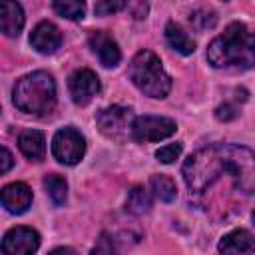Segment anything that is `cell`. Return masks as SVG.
Wrapping results in <instances>:
<instances>
[{
    "label": "cell",
    "instance_id": "cell-1",
    "mask_svg": "<svg viewBox=\"0 0 255 255\" xmlns=\"http://www.w3.org/2000/svg\"><path fill=\"white\" fill-rule=\"evenodd\" d=\"M181 171L193 193L205 191L221 173H229L243 193H255V153L243 145L213 143L201 147L187 157Z\"/></svg>",
    "mask_w": 255,
    "mask_h": 255
},
{
    "label": "cell",
    "instance_id": "cell-2",
    "mask_svg": "<svg viewBox=\"0 0 255 255\" xmlns=\"http://www.w3.org/2000/svg\"><path fill=\"white\" fill-rule=\"evenodd\" d=\"M207 62L223 70H249L255 66V32L243 22H231L207 48Z\"/></svg>",
    "mask_w": 255,
    "mask_h": 255
},
{
    "label": "cell",
    "instance_id": "cell-3",
    "mask_svg": "<svg viewBox=\"0 0 255 255\" xmlns=\"http://www.w3.org/2000/svg\"><path fill=\"white\" fill-rule=\"evenodd\" d=\"M14 106L32 116H46L56 106V84L48 72H32L20 78L12 92Z\"/></svg>",
    "mask_w": 255,
    "mask_h": 255
},
{
    "label": "cell",
    "instance_id": "cell-4",
    "mask_svg": "<svg viewBox=\"0 0 255 255\" xmlns=\"http://www.w3.org/2000/svg\"><path fill=\"white\" fill-rule=\"evenodd\" d=\"M129 78L149 98H165L171 90V78L165 74L159 58L149 50H141L131 58Z\"/></svg>",
    "mask_w": 255,
    "mask_h": 255
},
{
    "label": "cell",
    "instance_id": "cell-5",
    "mask_svg": "<svg viewBox=\"0 0 255 255\" xmlns=\"http://www.w3.org/2000/svg\"><path fill=\"white\" fill-rule=\"evenodd\" d=\"M133 112L129 108L124 106H110L106 110H102L96 118L100 131L116 141H126L128 137H133L131 128H133Z\"/></svg>",
    "mask_w": 255,
    "mask_h": 255
},
{
    "label": "cell",
    "instance_id": "cell-6",
    "mask_svg": "<svg viewBox=\"0 0 255 255\" xmlns=\"http://www.w3.org/2000/svg\"><path fill=\"white\" fill-rule=\"evenodd\" d=\"M52 153L60 163L74 165L86 153V139L76 128H62L52 139Z\"/></svg>",
    "mask_w": 255,
    "mask_h": 255
},
{
    "label": "cell",
    "instance_id": "cell-7",
    "mask_svg": "<svg viewBox=\"0 0 255 255\" xmlns=\"http://www.w3.org/2000/svg\"><path fill=\"white\" fill-rule=\"evenodd\" d=\"M177 126L173 120L169 118H161V116H139L133 120V139L135 141H159L169 137L171 133H175Z\"/></svg>",
    "mask_w": 255,
    "mask_h": 255
},
{
    "label": "cell",
    "instance_id": "cell-8",
    "mask_svg": "<svg viewBox=\"0 0 255 255\" xmlns=\"http://www.w3.org/2000/svg\"><path fill=\"white\" fill-rule=\"evenodd\" d=\"M68 88H70V96L74 100V104L78 106H86L94 100V96L100 92V80L98 76L88 70V68H82V70H76L70 80H68Z\"/></svg>",
    "mask_w": 255,
    "mask_h": 255
},
{
    "label": "cell",
    "instance_id": "cell-9",
    "mask_svg": "<svg viewBox=\"0 0 255 255\" xmlns=\"http://www.w3.org/2000/svg\"><path fill=\"white\" fill-rule=\"evenodd\" d=\"M40 235L32 227H12L2 239V251L10 255H28L38 251Z\"/></svg>",
    "mask_w": 255,
    "mask_h": 255
},
{
    "label": "cell",
    "instance_id": "cell-10",
    "mask_svg": "<svg viewBox=\"0 0 255 255\" xmlns=\"http://www.w3.org/2000/svg\"><path fill=\"white\" fill-rule=\"evenodd\" d=\"M30 44L40 54H54L62 44V34L52 22H40L30 34Z\"/></svg>",
    "mask_w": 255,
    "mask_h": 255
},
{
    "label": "cell",
    "instance_id": "cell-11",
    "mask_svg": "<svg viewBox=\"0 0 255 255\" xmlns=\"http://www.w3.org/2000/svg\"><path fill=\"white\" fill-rule=\"evenodd\" d=\"M32 203V189L22 183V181H14L2 187V205L6 207V211L20 215L24 213Z\"/></svg>",
    "mask_w": 255,
    "mask_h": 255
},
{
    "label": "cell",
    "instance_id": "cell-12",
    "mask_svg": "<svg viewBox=\"0 0 255 255\" xmlns=\"http://www.w3.org/2000/svg\"><path fill=\"white\" fill-rule=\"evenodd\" d=\"M90 46L106 68H114L120 64L122 52H120L116 40L112 36H108L106 32H92L90 34Z\"/></svg>",
    "mask_w": 255,
    "mask_h": 255
},
{
    "label": "cell",
    "instance_id": "cell-13",
    "mask_svg": "<svg viewBox=\"0 0 255 255\" xmlns=\"http://www.w3.org/2000/svg\"><path fill=\"white\" fill-rule=\"evenodd\" d=\"M0 26L4 36L14 38L24 28V10L16 0H0Z\"/></svg>",
    "mask_w": 255,
    "mask_h": 255
},
{
    "label": "cell",
    "instance_id": "cell-14",
    "mask_svg": "<svg viewBox=\"0 0 255 255\" xmlns=\"http://www.w3.org/2000/svg\"><path fill=\"white\" fill-rule=\"evenodd\" d=\"M217 249L221 253H253L255 251V237L247 229H233L219 241Z\"/></svg>",
    "mask_w": 255,
    "mask_h": 255
},
{
    "label": "cell",
    "instance_id": "cell-15",
    "mask_svg": "<svg viewBox=\"0 0 255 255\" xmlns=\"http://www.w3.org/2000/svg\"><path fill=\"white\" fill-rule=\"evenodd\" d=\"M18 147L20 151L28 157V159H42L44 157V151H46V139H44V133L38 131V129H26L20 133L18 137Z\"/></svg>",
    "mask_w": 255,
    "mask_h": 255
},
{
    "label": "cell",
    "instance_id": "cell-16",
    "mask_svg": "<svg viewBox=\"0 0 255 255\" xmlns=\"http://www.w3.org/2000/svg\"><path fill=\"white\" fill-rule=\"evenodd\" d=\"M165 38H167L169 46H171L175 52L183 54V56H189V54H193V50H195V42H193V40L187 36V32H185L179 24H175V22H169V24L165 26Z\"/></svg>",
    "mask_w": 255,
    "mask_h": 255
},
{
    "label": "cell",
    "instance_id": "cell-17",
    "mask_svg": "<svg viewBox=\"0 0 255 255\" xmlns=\"http://www.w3.org/2000/svg\"><path fill=\"white\" fill-rule=\"evenodd\" d=\"M126 209L133 215H143L151 209V195L143 185H133L128 191V199H126Z\"/></svg>",
    "mask_w": 255,
    "mask_h": 255
},
{
    "label": "cell",
    "instance_id": "cell-18",
    "mask_svg": "<svg viewBox=\"0 0 255 255\" xmlns=\"http://www.w3.org/2000/svg\"><path fill=\"white\" fill-rule=\"evenodd\" d=\"M44 187H46L54 205H64V201L68 197V183L62 175H56V173L46 175L44 177Z\"/></svg>",
    "mask_w": 255,
    "mask_h": 255
},
{
    "label": "cell",
    "instance_id": "cell-19",
    "mask_svg": "<svg viewBox=\"0 0 255 255\" xmlns=\"http://www.w3.org/2000/svg\"><path fill=\"white\" fill-rule=\"evenodd\" d=\"M54 10L68 20H82L86 16V2L84 0H52Z\"/></svg>",
    "mask_w": 255,
    "mask_h": 255
},
{
    "label": "cell",
    "instance_id": "cell-20",
    "mask_svg": "<svg viewBox=\"0 0 255 255\" xmlns=\"http://www.w3.org/2000/svg\"><path fill=\"white\" fill-rule=\"evenodd\" d=\"M151 191L159 201H165V203H171L177 195L175 183L167 175H153L151 177Z\"/></svg>",
    "mask_w": 255,
    "mask_h": 255
},
{
    "label": "cell",
    "instance_id": "cell-21",
    "mask_svg": "<svg viewBox=\"0 0 255 255\" xmlns=\"http://www.w3.org/2000/svg\"><path fill=\"white\" fill-rule=\"evenodd\" d=\"M189 22H191L193 28H197L201 32L203 30H211L217 24V14L211 8H197V10H193L189 14Z\"/></svg>",
    "mask_w": 255,
    "mask_h": 255
},
{
    "label": "cell",
    "instance_id": "cell-22",
    "mask_svg": "<svg viewBox=\"0 0 255 255\" xmlns=\"http://www.w3.org/2000/svg\"><path fill=\"white\" fill-rule=\"evenodd\" d=\"M126 6H128V0H96L94 12L98 16H110V14L124 10Z\"/></svg>",
    "mask_w": 255,
    "mask_h": 255
},
{
    "label": "cell",
    "instance_id": "cell-23",
    "mask_svg": "<svg viewBox=\"0 0 255 255\" xmlns=\"http://www.w3.org/2000/svg\"><path fill=\"white\" fill-rule=\"evenodd\" d=\"M181 153V143H169V145H163L155 151V157L161 161V163H171L179 157Z\"/></svg>",
    "mask_w": 255,
    "mask_h": 255
},
{
    "label": "cell",
    "instance_id": "cell-24",
    "mask_svg": "<svg viewBox=\"0 0 255 255\" xmlns=\"http://www.w3.org/2000/svg\"><path fill=\"white\" fill-rule=\"evenodd\" d=\"M235 116H237V112H235V108H233L231 104H223V106H219V108L215 110V118H217V120H221V122L233 120Z\"/></svg>",
    "mask_w": 255,
    "mask_h": 255
},
{
    "label": "cell",
    "instance_id": "cell-25",
    "mask_svg": "<svg viewBox=\"0 0 255 255\" xmlns=\"http://www.w3.org/2000/svg\"><path fill=\"white\" fill-rule=\"evenodd\" d=\"M92 251H94V253H112V251H114V241H112V237L104 233V235L100 237V243H98Z\"/></svg>",
    "mask_w": 255,
    "mask_h": 255
},
{
    "label": "cell",
    "instance_id": "cell-26",
    "mask_svg": "<svg viewBox=\"0 0 255 255\" xmlns=\"http://www.w3.org/2000/svg\"><path fill=\"white\" fill-rule=\"evenodd\" d=\"M0 173H6L10 167H12V153L8 151V147H0Z\"/></svg>",
    "mask_w": 255,
    "mask_h": 255
},
{
    "label": "cell",
    "instance_id": "cell-27",
    "mask_svg": "<svg viewBox=\"0 0 255 255\" xmlns=\"http://www.w3.org/2000/svg\"><path fill=\"white\" fill-rule=\"evenodd\" d=\"M52 253H74L72 249H68V247H58V249H54Z\"/></svg>",
    "mask_w": 255,
    "mask_h": 255
},
{
    "label": "cell",
    "instance_id": "cell-28",
    "mask_svg": "<svg viewBox=\"0 0 255 255\" xmlns=\"http://www.w3.org/2000/svg\"><path fill=\"white\" fill-rule=\"evenodd\" d=\"M251 217H253V221H255V209H253V215H251Z\"/></svg>",
    "mask_w": 255,
    "mask_h": 255
}]
</instances>
